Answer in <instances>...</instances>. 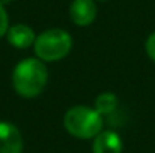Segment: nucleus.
I'll return each instance as SVG.
<instances>
[{"mask_svg": "<svg viewBox=\"0 0 155 153\" xmlns=\"http://www.w3.org/2000/svg\"><path fill=\"white\" fill-rule=\"evenodd\" d=\"M117 107V98L116 95L107 92V93H101L97 99H95V110L100 114H110L111 111H114Z\"/></svg>", "mask_w": 155, "mask_h": 153, "instance_id": "8", "label": "nucleus"}, {"mask_svg": "<svg viewBox=\"0 0 155 153\" xmlns=\"http://www.w3.org/2000/svg\"><path fill=\"white\" fill-rule=\"evenodd\" d=\"M65 128L66 131L77 138H92L101 132L103 119L95 108L84 105L72 107L65 114Z\"/></svg>", "mask_w": 155, "mask_h": 153, "instance_id": "2", "label": "nucleus"}, {"mask_svg": "<svg viewBox=\"0 0 155 153\" xmlns=\"http://www.w3.org/2000/svg\"><path fill=\"white\" fill-rule=\"evenodd\" d=\"M8 24H9V23H8V14H6V11H5V5L0 3V38H2L5 33H8V29H9Z\"/></svg>", "mask_w": 155, "mask_h": 153, "instance_id": "9", "label": "nucleus"}, {"mask_svg": "<svg viewBox=\"0 0 155 153\" xmlns=\"http://www.w3.org/2000/svg\"><path fill=\"white\" fill-rule=\"evenodd\" d=\"M9 2H11V0H0L2 5H6V3H9Z\"/></svg>", "mask_w": 155, "mask_h": 153, "instance_id": "11", "label": "nucleus"}, {"mask_svg": "<svg viewBox=\"0 0 155 153\" xmlns=\"http://www.w3.org/2000/svg\"><path fill=\"white\" fill-rule=\"evenodd\" d=\"M69 15L77 26H89L97 17V5L94 0H74L69 8Z\"/></svg>", "mask_w": 155, "mask_h": 153, "instance_id": "5", "label": "nucleus"}, {"mask_svg": "<svg viewBox=\"0 0 155 153\" xmlns=\"http://www.w3.org/2000/svg\"><path fill=\"white\" fill-rule=\"evenodd\" d=\"M6 35H8L9 44L15 48H20V50L30 47L36 41L35 32L26 24H15V26L9 27Z\"/></svg>", "mask_w": 155, "mask_h": 153, "instance_id": "6", "label": "nucleus"}, {"mask_svg": "<svg viewBox=\"0 0 155 153\" xmlns=\"http://www.w3.org/2000/svg\"><path fill=\"white\" fill-rule=\"evenodd\" d=\"M48 80L45 65L38 59H26L20 62L12 74V83L18 95L24 98L38 96Z\"/></svg>", "mask_w": 155, "mask_h": 153, "instance_id": "1", "label": "nucleus"}, {"mask_svg": "<svg viewBox=\"0 0 155 153\" xmlns=\"http://www.w3.org/2000/svg\"><path fill=\"white\" fill-rule=\"evenodd\" d=\"M98 2H105V0H98Z\"/></svg>", "mask_w": 155, "mask_h": 153, "instance_id": "12", "label": "nucleus"}, {"mask_svg": "<svg viewBox=\"0 0 155 153\" xmlns=\"http://www.w3.org/2000/svg\"><path fill=\"white\" fill-rule=\"evenodd\" d=\"M146 53H148V56L155 62V32L148 38V41H146Z\"/></svg>", "mask_w": 155, "mask_h": 153, "instance_id": "10", "label": "nucleus"}, {"mask_svg": "<svg viewBox=\"0 0 155 153\" xmlns=\"http://www.w3.org/2000/svg\"><path fill=\"white\" fill-rule=\"evenodd\" d=\"M72 47V39L68 32L51 29L41 33L35 41V53L41 60L56 62L63 59Z\"/></svg>", "mask_w": 155, "mask_h": 153, "instance_id": "3", "label": "nucleus"}, {"mask_svg": "<svg viewBox=\"0 0 155 153\" xmlns=\"http://www.w3.org/2000/svg\"><path fill=\"white\" fill-rule=\"evenodd\" d=\"M23 138L17 126L0 122V153H21Z\"/></svg>", "mask_w": 155, "mask_h": 153, "instance_id": "4", "label": "nucleus"}, {"mask_svg": "<svg viewBox=\"0 0 155 153\" xmlns=\"http://www.w3.org/2000/svg\"><path fill=\"white\" fill-rule=\"evenodd\" d=\"M122 141L119 135L113 131H104L95 137L94 153H120Z\"/></svg>", "mask_w": 155, "mask_h": 153, "instance_id": "7", "label": "nucleus"}]
</instances>
